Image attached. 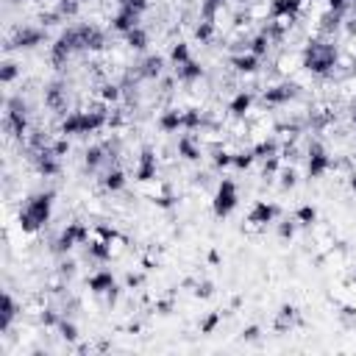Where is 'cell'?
<instances>
[{
    "mask_svg": "<svg viewBox=\"0 0 356 356\" xmlns=\"http://www.w3.org/2000/svg\"><path fill=\"white\" fill-rule=\"evenodd\" d=\"M353 6H356V0H353Z\"/></svg>",
    "mask_w": 356,
    "mask_h": 356,
    "instance_id": "1",
    "label": "cell"
}]
</instances>
